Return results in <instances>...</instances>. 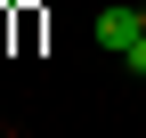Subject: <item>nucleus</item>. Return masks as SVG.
Segmentation results:
<instances>
[{"label": "nucleus", "instance_id": "obj_4", "mask_svg": "<svg viewBox=\"0 0 146 138\" xmlns=\"http://www.w3.org/2000/svg\"><path fill=\"white\" fill-rule=\"evenodd\" d=\"M138 25H146V0H138Z\"/></svg>", "mask_w": 146, "mask_h": 138}, {"label": "nucleus", "instance_id": "obj_5", "mask_svg": "<svg viewBox=\"0 0 146 138\" xmlns=\"http://www.w3.org/2000/svg\"><path fill=\"white\" fill-rule=\"evenodd\" d=\"M0 138H8V130H0Z\"/></svg>", "mask_w": 146, "mask_h": 138}, {"label": "nucleus", "instance_id": "obj_2", "mask_svg": "<svg viewBox=\"0 0 146 138\" xmlns=\"http://www.w3.org/2000/svg\"><path fill=\"white\" fill-rule=\"evenodd\" d=\"M122 65H130V73H146V33L130 41V57H122Z\"/></svg>", "mask_w": 146, "mask_h": 138}, {"label": "nucleus", "instance_id": "obj_1", "mask_svg": "<svg viewBox=\"0 0 146 138\" xmlns=\"http://www.w3.org/2000/svg\"><path fill=\"white\" fill-rule=\"evenodd\" d=\"M89 33H98V49H106V57H130V41H138V8H98V25H89Z\"/></svg>", "mask_w": 146, "mask_h": 138}, {"label": "nucleus", "instance_id": "obj_3", "mask_svg": "<svg viewBox=\"0 0 146 138\" xmlns=\"http://www.w3.org/2000/svg\"><path fill=\"white\" fill-rule=\"evenodd\" d=\"M0 8H25V0H0Z\"/></svg>", "mask_w": 146, "mask_h": 138}]
</instances>
